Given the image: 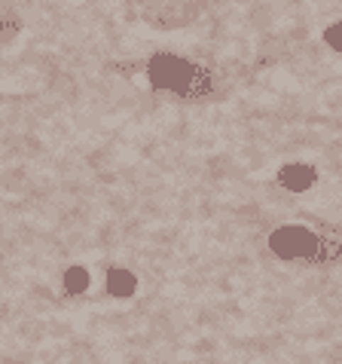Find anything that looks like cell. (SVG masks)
I'll return each mask as SVG.
<instances>
[{
	"label": "cell",
	"instance_id": "7a4b0ae2",
	"mask_svg": "<svg viewBox=\"0 0 342 364\" xmlns=\"http://www.w3.org/2000/svg\"><path fill=\"white\" fill-rule=\"evenodd\" d=\"M269 245L281 257L299 260V257H315L321 251V239L306 227H281L269 236Z\"/></svg>",
	"mask_w": 342,
	"mask_h": 364
},
{
	"label": "cell",
	"instance_id": "5b68a950",
	"mask_svg": "<svg viewBox=\"0 0 342 364\" xmlns=\"http://www.w3.org/2000/svg\"><path fill=\"white\" fill-rule=\"evenodd\" d=\"M18 28H22L18 16L9 13V9H0V43H9L18 34Z\"/></svg>",
	"mask_w": 342,
	"mask_h": 364
},
{
	"label": "cell",
	"instance_id": "8992f818",
	"mask_svg": "<svg viewBox=\"0 0 342 364\" xmlns=\"http://www.w3.org/2000/svg\"><path fill=\"white\" fill-rule=\"evenodd\" d=\"M65 285H67V291H86V285H89V272L83 269V267H74V269H67V276H65Z\"/></svg>",
	"mask_w": 342,
	"mask_h": 364
},
{
	"label": "cell",
	"instance_id": "277c9868",
	"mask_svg": "<svg viewBox=\"0 0 342 364\" xmlns=\"http://www.w3.org/2000/svg\"><path fill=\"white\" fill-rule=\"evenodd\" d=\"M107 291L116 297H128L135 291V276L126 269H110L107 272Z\"/></svg>",
	"mask_w": 342,
	"mask_h": 364
},
{
	"label": "cell",
	"instance_id": "3957f363",
	"mask_svg": "<svg viewBox=\"0 0 342 364\" xmlns=\"http://www.w3.org/2000/svg\"><path fill=\"white\" fill-rule=\"evenodd\" d=\"M278 181L287 190H309L311 184H315V168L306 166V163H290V166L281 168Z\"/></svg>",
	"mask_w": 342,
	"mask_h": 364
},
{
	"label": "cell",
	"instance_id": "52a82bcc",
	"mask_svg": "<svg viewBox=\"0 0 342 364\" xmlns=\"http://www.w3.org/2000/svg\"><path fill=\"white\" fill-rule=\"evenodd\" d=\"M324 40H327V46H330V49H336V53H342V18L327 28V31H324Z\"/></svg>",
	"mask_w": 342,
	"mask_h": 364
},
{
	"label": "cell",
	"instance_id": "6da1fadb",
	"mask_svg": "<svg viewBox=\"0 0 342 364\" xmlns=\"http://www.w3.org/2000/svg\"><path fill=\"white\" fill-rule=\"evenodd\" d=\"M147 80L156 92L184 98V101H196V98H208L217 89V80L211 74V68L202 62H193L187 55L177 53H156L147 62Z\"/></svg>",
	"mask_w": 342,
	"mask_h": 364
}]
</instances>
